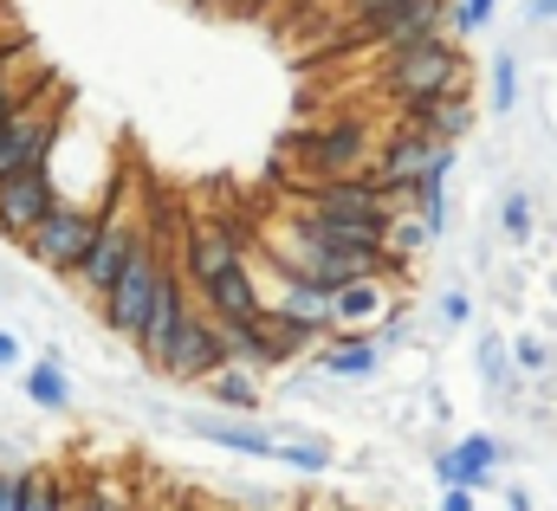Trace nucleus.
Returning <instances> with one entry per match:
<instances>
[{
	"instance_id": "obj_34",
	"label": "nucleus",
	"mask_w": 557,
	"mask_h": 511,
	"mask_svg": "<svg viewBox=\"0 0 557 511\" xmlns=\"http://www.w3.org/2000/svg\"><path fill=\"white\" fill-rule=\"evenodd\" d=\"M0 370H26V350H20L13 331H0Z\"/></svg>"
},
{
	"instance_id": "obj_15",
	"label": "nucleus",
	"mask_w": 557,
	"mask_h": 511,
	"mask_svg": "<svg viewBox=\"0 0 557 511\" xmlns=\"http://www.w3.org/2000/svg\"><path fill=\"white\" fill-rule=\"evenodd\" d=\"M201 311H208L214 324H247V317H260V311H267V272H260L253 259L227 265L214 285H201Z\"/></svg>"
},
{
	"instance_id": "obj_7",
	"label": "nucleus",
	"mask_w": 557,
	"mask_h": 511,
	"mask_svg": "<svg viewBox=\"0 0 557 511\" xmlns=\"http://www.w3.org/2000/svg\"><path fill=\"white\" fill-rule=\"evenodd\" d=\"M447 13H454V0H389V7H376V13H363V20H344V33H337V46H376V52H403V46H416V39H434V33H447Z\"/></svg>"
},
{
	"instance_id": "obj_22",
	"label": "nucleus",
	"mask_w": 557,
	"mask_h": 511,
	"mask_svg": "<svg viewBox=\"0 0 557 511\" xmlns=\"http://www.w3.org/2000/svg\"><path fill=\"white\" fill-rule=\"evenodd\" d=\"M20 388H26V401L46 408V414H65V408H72V376H65V363L33 357V363L20 370Z\"/></svg>"
},
{
	"instance_id": "obj_16",
	"label": "nucleus",
	"mask_w": 557,
	"mask_h": 511,
	"mask_svg": "<svg viewBox=\"0 0 557 511\" xmlns=\"http://www.w3.org/2000/svg\"><path fill=\"white\" fill-rule=\"evenodd\" d=\"M247 247H240V234L234 227H221V221H195L188 227V240H182V272H188V285L201 291V285H214L227 265H240Z\"/></svg>"
},
{
	"instance_id": "obj_3",
	"label": "nucleus",
	"mask_w": 557,
	"mask_h": 511,
	"mask_svg": "<svg viewBox=\"0 0 557 511\" xmlns=\"http://www.w3.org/2000/svg\"><path fill=\"white\" fill-rule=\"evenodd\" d=\"M169 265H175V253H169L156 234H143V247L131 253V265L117 272V285L98 298V317H104L111 337L137 344V331H143V317H149V304H156V291H162V278H169Z\"/></svg>"
},
{
	"instance_id": "obj_6",
	"label": "nucleus",
	"mask_w": 557,
	"mask_h": 511,
	"mask_svg": "<svg viewBox=\"0 0 557 511\" xmlns=\"http://www.w3.org/2000/svg\"><path fill=\"white\" fill-rule=\"evenodd\" d=\"M143 234H149V221H143L137 208L124 201V195H111L104 201V227H98V240L85 247V259H78V272H72V285L98 304L111 285H117V272L131 265V253L143 247Z\"/></svg>"
},
{
	"instance_id": "obj_19",
	"label": "nucleus",
	"mask_w": 557,
	"mask_h": 511,
	"mask_svg": "<svg viewBox=\"0 0 557 511\" xmlns=\"http://www.w3.org/2000/svg\"><path fill=\"white\" fill-rule=\"evenodd\" d=\"M201 401H214V408H234V414H260V408H267V383H260V370H240V363H227V370H214V376L201 383Z\"/></svg>"
},
{
	"instance_id": "obj_12",
	"label": "nucleus",
	"mask_w": 557,
	"mask_h": 511,
	"mask_svg": "<svg viewBox=\"0 0 557 511\" xmlns=\"http://www.w3.org/2000/svg\"><path fill=\"white\" fill-rule=\"evenodd\" d=\"M52 208H59V175H52V162H39V169H26V175H7V182H0V240L20 247Z\"/></svg>"
},
{
	"instance_id": "obj_23",
	"label": "nucleus",
	"mask_w": 557,
	"mask_h": 511,
	"mask_svg": "<svg viewBox=\"0 0 557 511\" xmlns=\"http://www.w3.org/2000/svg\"><path fill=\"white\" fill-rule=\"evenodd\" d=\"M273 460L278 466H292V473H331V447L324 440H311V434H285V427H273Z\"/></svg>"
},
{
	"instance_id": "obj_20",
	"label": "nucleus",
	"mask_w": 557,
	"mask_h": 511,
	"mask_svg": "<svg viewBox=\"0 0 557 511\" xmlns=\"http://www.w3.org/2000/svg\"><path fill=\"white\" fill-rule=\"evenodd\" d=\"M188 427H195L201 440L227 447V453H247V460H273V427H253V421H201V414H188Z\"/></svg>"
},
{
	"instance_id": "obj_18",
	"label": "nucleus",
	"mask_w": 557,
	"mask_h": 511,
	"mask_svg": "<svg viewBox=\"0 0 557 511\" xmlns=\"http://www.w3.org/2000/svg\"><path fill=\"white\" fill-rule=\"evenodd\" d=\"M403 124L428 129L434 142H467V136H473V124H480V111H473V98H467V91H447V98L409 104V111H403Z\"/></svg>"
},
{
	"instance_id": "obj_38",
	"label": "nucleus",
	"mask_w": 557,
	"mask_h": 511,
	"mask_svg": "<svg viewBox=\"0 0 557 511\" xmlns=\"http://www.w3.org/2000/svg\"><path fill=\"white\" fill-rule=\"evenodd\" d=\"M65 511H85V486H65Z\"/></svg>"
},
{
	"instance_id": "obj_2",
	"label": "nucleus",
	"mask_w": 557,
	"mask_h": 511,
	"mask_svg": "<svg viewBox=\"0 0 557 511\" xmlns=\"http://www.w3.org/2000/svg\"><path fill=\"white\" fill-rule=\"evenodd\" d=\"M298 208L357 234V240H389V221H396V201L370 182V175H344V182H305L298 188Z\"/></svg>"
},
{
	"instance_id": "obj_24",
	"label": "nucleus",
	"mask_w": 557,
	"mask_h": 511,
	"mask_svg": "<svg viewBox=\"0 0 557 511\" xmlns=\"http://www.w3.org/2000/svg\"><path fill=\"white\" fill-rule=\"evenodd\" d=\"M486 85H493V104H486V111H493V117H512V111H519V85H525V78H519V52H493Z\"/></svg>"
},
{
	"instance_id": "obj_28",
	"label": "nucleus",
	"mask_w": 557,
	"mask_h": 511,
	"mask_svg": "<svg viewBox=\"0 0 557 511\" xmlns=\"http://www.w3.org/2000/svg\"><path fill=\"white\" fill-rule=\"evenodd\" d=\"M20 65H26V59H20ZM20 65H0V124H7L20 104H33L39 85H46V78H20Z\"/></svg>"
},
{
	"instance_id": "obj_29",
	"label": "nucleus",
	"mask_w": 557,
	"mask_h": 511,
	"mask_svg": "<svg viewBox=\"0 0 557 511\" xmlns=\"http://www.w3.org/2000/svg\"><path fill=\"white\" fill-rule=\"evenodd\" d=\"M512 363H519V376L539 383V376H552V344L532 337V331H519V337H512Z\"/></svg>"
},
{
	"instance_id": "obj_17",
	"label": "nucleus",
	"mask_w": 557,
	"mask_h": 511,
	"mask_svg": "<svg viewBox=\"0 0 557 511\" xmlns=\"http://www.w3.org/2000/svg\"><path fill=\"white\" fill-rule=\"evenodd\" d=\"M389 311H396V285H389V272H376V278H350V285L331 291V324H337V331H376Z\"/></svg>"
},
{
	"instance_id": "obj_37",
	"label": "nucleus",
	"mask_w": 557,
	"mask_h": 511,
	"mask_svg": "<svg viewBox=\"0 0 557 511\" xmlns=\"http://www.w3.org/2000/svg\"><path fill=\"white\" fill-rule=\"evenodd\" d=\"M506 511H532V493L525 486H506Z\"/></svg>"
},
{
	"instance_id": "obj_33",
	"label": "nucleus",
	"mask_w": 557,
	"mask_h": 511,
	"mask_svg": "<svg viewBox=\"0 0 557 511\" xmlns=\"http://www.w3.org/2000/svg\"><path fill=\"white\" fill-rule=\"evenodd\" d=\"M473 506H480L473 486H441V511H473Z\"/></svg>"
},
{
	"instance_id": "obj_8",
	"label": "nucleus",
	"mask_w": 557,
	"mask_h": 511,
	"mask_svg": "<svg viewBox=\"0 0 557 511\" xmlns=\"http://www.w3.org/2000/svg\"><path fill=\"white\" fill-rule=\"evenodd\" d=\"M370 162H376V129L363 124V117H337V124L298 136L305 182H344V175H363Z\"/></svg>"
},
{
	"instance_id": "obj_36",
	"label": "nucleus",
	"mask_w": 557,
	"mask_h": 511,
	"mask_svg": "<svg viewBox=\"0 0 557 511\" xmlns=\"http://www.w3.org/2000/svg\"><path fill=\"white\" fill-rule=\"evenodd\" d=\"M376 7H389V0H337L344 20H363V13H376Z\"/></svg>"
},
{
	"instance_id": "obj_11",
	"label": "nucleus",
	"mask_w": 557,
	"mask_h": 511,
	"mask_svg": "<svg viewBox=\"0 0 557 511\" xmlns=\"http://www.w3.org/2000/svg\"><path fill=\"white\" fill-rule=\"evenodd\" d=\"M499 466H506V440L486 434V427H473V434H460L454 447L434 453V486H473V493H493V486H499Z\"/></svg>"
},
{
	"instance_id": "obj_4",
	"label": "nucleus",
	"mask_w": 557,
	"mask_h": 511,
	"mask_svg": "<svg viewBox=\"0 0 557 511\" xmlns=\"http://www.w3.org/2000/svg\"><path fill=\"white\" fill-rule=\"evenodd\" d=\"M98 227H104V208H91V201H65V195H59V208L20 240V253H26V265H39L46 278H72L78 259H85V247L98 240Z\"/></svg>"
},
{
	"instance_id": "obj_27",
	"label": "nucleus",
	"mask_w": 557,
	"mask_h": 511,
	"mask_svg": "<svg viewBox=\"0 0 557 511\" xmlns=\"http://www.w3.org/2000/svg\"><path fill=\"white\" fill-rule=\"evenodd\" d=\"M493 20H499V0H454L447 33H454V39H473V33H486Z\"/></svg>"
},
{
	"instance_id": "obj_25",
	"label": "nucleus",
	"mask_w": 557,
	"mask_h": 511,
	"mask_svg": "<svg viewBox=\"0 0 557 511\" xmlns=\"http://www.w3.org/2000/svg\"><path fill=\"white\" fill-rule=\"evenodd\" d=\"M499 234H506L512 247H525V240L539 234V208H532L525 188H506V201H499Z\"/></svg>"
},
{
	"instance_id": "obj_35",
	"label": "nucleus",
	"mask_w": 557,
	"mask_h": 511,
	"mask_svg": "<svg viewBox=\"0 0 557 511\" xmlns=\"http://www.w3.org/2000/svg\"><path fill=\"white\" fill-rule=\"evenodd\" d=\"M525 26H557V0H525Z\"/></svg>"
},
{
	"instance_id": "obj_21",
	"label": "nucleus",
	"mask_w": 557,
	"mask_h": 511,
	"mask_svg": "<svg viewBox=\"0 0 557 511\" xmlns=\"http://www.w3.org/2000/svg\"><path fill=\"white\" fill-rule=\"evenodd\" d=\"M473 363H480V388H486L493 401H512V395H519V363H512V344H506L499 331H486V337H480Z\"/></svg>"
},
{
	"instance_id": "obj_32",
	"label": "nucleus",
	"mask_w": 557,
	"mask_h": 511,
	"mask_svg": "<svg viewBox=\"0 0 557 511\" xmlns=\"http://www.w3.org/2000/svg\"><path fill=\"white\" fill-rule=\"evenodd\" d=\"M26 473H33V466L0 460V511H20V506H26Z\"/></svg>"
},
{
	"instance_id": "obj_30",
	"label": "nucleus",
	"mask_w": 557,
	"mask_h": 511,
	"mask_svg": "<svg viewBox=\"0 0 557 511\" xmlns=\"http://www.w3.org/2000/svg\"><path fill=\"white\" fill-rule=\"evenodd\" d=\"M434 317H441V331H467V324H473V291H467V285H447V291L434 298Z\"/></svg>"
},
{
	"instance_id": "obj_10",
	"label": "nucleus",
	"mask_w": 557,
	"mask_h": 511,
	"mask_svg": "<svg viewBox=\"0 0 557 511\" xmlns=\"http://www.w3.org/2000/svg\"><path fill=\"white\" fill-rule=\"evenodd\" d=\"M428 162H434V136L428 129H416V124H396V136L376 149V162L363 169L396 208H409L416 201V188H421V175H428Z\"/></svg>"
},
{
	"instance_id": "obj_39",
	"label": "nucleus",
	"mask_w": 557,
	"mask_h": 511,
	"mask_svg": "<svg viewBox=\"0 0 557 511\" xmlns=\"http://www.w3.org/2000/svg\"><path fill=\"white\" fill-rule=\"evenodd\" d=\"M0 33H20V26H13V20H7V7H0Z\"/></svg>"
},
{
	"instance_id": "obj_13",
	"label": "nucleus",
	"mask_w": 557,
	"mask_h": 511,
	"mask_svg": "<svg viewBox=\"0 0 557 511\" xmlns=\"http://www.w3.org/2000/svg\"><path fill=\"white\" fill-rule=\"evenodd\" d=\"M188 304H195V285H188V272H182V259H175V265H169V278H162V291H156V304H149V317H143L137 344H131L143 370H162V357H169V344H175V331H182Z\"/></svg>"
},
{
	"instance_id": "obj_1",
	"label": "nucleus",
	"mask_w": 557,
	"mask_h": 511,
	"mask_svg": "<svg viewBox=\"0 0 557 511\" xmlns=\"http://www.w3.org/2000/svg\"><path fill=\"white\" fill-rule=\"evenodd\" d=\"M383 91L409 111V104H428V98H447V91H467V52L454 33H434V39H416L403 52H383Z\"/></svg>"
},
{
	"instance_id": "obj_26",
	"label": "nucleus",
	"mask_w": 557,
	"mask_h": 511,
	"mask_svg": "<svg viewBox=\"0 0 557 511\" xmlns=\"http://www.w3.org/2000/svg\"><path fill=\"white\" fill-rule=\"evenodd\" d=\"M20 511H65V473L33 466V473H26V506Z\"/></svg>"
},
{
	"instance_id": "obj_5",
	"label": "nucleus",
	"mask_w": 557,
	"mask_h": 511,
	"mask_svg": "<svg viewBox=\"0 0 557 511\" xmlns=\"http://www.w3.org/2000/svg\"><path fill=\"white\" fill-rule=\"evenodd\" d=\"M65 91H52L46 98V85H39V98L33 104H20L7 124H0V182L7 175H26V169H39V162H52L59 155V136H65Z\"/></svg>"
},
{
	"instance_id": "obj_9",
	"label": "nucleus",
	"mask_w": 557,
	"mask_h": 511,
	"mask_svg": "<svg viewBox=\"0 0 557 511\" xmlns=\"http://www.w3.org/2000/svg\"><path fill=\"white\" fill-rule=\"evenodd\" d=\"M214 370H227V337H221V324L201 311V304H188V317H182V331H175V344H169V357H162V383H182V388H201Z\"/></svg>"
},
{
	"instance_id": "obj_14",
	"label": "nucleus",
	"mask_w": 557,
	"mask_h": 511,
	"mask_svg": "<svg viewBox=\"0 0 557 511\" xmlns=\"http://www.w3.org/2000/svg\"><path fill=\"white\" fill-rule=\"evenodd\" d=\"M383 363H389V350H383L370 331H337V337H324V344L311 350V370H318L324 383H376Z\"/></svg>"
},
{
	"instance_id": "obj_31",
	"label": "nucleus",
	"mask_w": 557,
	"mask_h": 511,
	"mask_svg": "<svg viewBox=\"0 0 557 511\" xmlns=\"http://www.w3.org/2000/svg\"><path fill=\"white\" fill-rule=\"evenodd\" d=\"M370 337H376L383 350H403V344L416 337V324H409V304H396V311H389V317H383V324H376Z\"/></svg>"
}]
</instances>
